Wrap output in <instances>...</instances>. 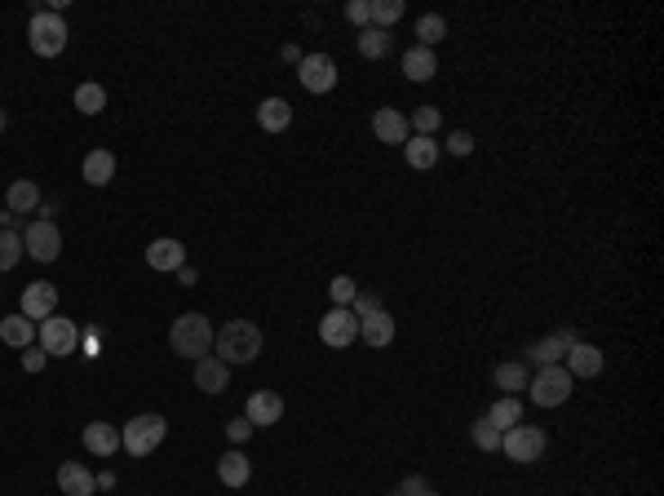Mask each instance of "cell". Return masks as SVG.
<instances>
[{
	"mask_svg": "<svg viewBox=\"0 0 664 496\" xmlns=\"http://www.w3.org/2000/svg\"><path fill=\"white\" fill-rule=\"evenodd\" d=\"M213 346H217V359H222L226 368H231V364H253L257 355H261V329L249 324V320H231V324L217 329Z\"/></svg>",
	"mask_w": 664,
	"mask_h": 496,
	"instance_id": "6da1fadb",
	"label": "cell"
},
{
	"mask_svg": "<svg viewBox=\"0 0 664 496\" xmlns=\"http://www.w3.org/2000/svg\"><path fill=\"white\" fill-rule=\"evenodd\" d=\"M213 324H208L200 311H186V315H177L173 320V329H168V341H173V355H182V359H205L208 350H213Z\"/></svg>",
	"mask_w": 664,
	"mask_h": 496,
	"instance_id": "7a4b0ae2",
	"label": "cell"
},
{
	"mask_svg": "<svg viewBox=\"0 0 664 496\" xmlns=\"http://www.w3.org/2000/svg\"><path fill=\"white\" fill-rule=\"evenodd\" d=\"M168 435V421L159 417V412H142V417H133L129 426H120V447L129 452V456H147L155 452L159 443Z\"/></svg>",
	"mask_w": 664,
	"mask_h": 496,
	"instance_id": "3957f363",
	"label": "cell"
},
{
	"mask_svg": "<svg viewBox=\"0 0 664 496\" xmlns=\"http://www.w3.org/2000/svg\"><path fill=\"white\" fill-rule=\"evenodd\" d=\"M27 41H32V50L41 58H58L67 50V23H62V14H53V9H32Z\"/></svg>",
	"mask_w": 664,
	"mask_h": 496,
	"instance_id": "277c9868",
	"label": "cell"
},
{
	"mask_svg": "<svg viewBox=\"0 0 664 496\" xmlns=\"http://www.w3.org/2000/svg\"><path fill=\"white\" fill-rule=\"evenodd\" d=\"M571 386H576V377H571L562 364L541 368V373L527 382V390H532V403H536V408H559V403H567Z\"/></svg>",
	"mask_w": 664,
	"mask_h": 496,
	"instance_id": "5b68a950",
	"label": "cell"
},
{
	"mask_svg": "<svg viewBox=\"0 0 664 496\" xmlns=\"http://www.w3.org/2000/svg\"><path fill=\"white\" fill-rule=\"evenodd\" d=\"M501 452L518 461V465H532V461H541L545 456V430L541 426H510L505 435H501Z\"/></svg>",
	"mask_w": 664,
	"mask_h": 496,
	"instance_id": "8992f818",
	"label": "cell"
},
{
	"mask_svg": "<svg viewBox=\"0 0 664 496\" xmlns=\"http://www.w3.org/2000/svg\"><path fill=\"white\" fill-rule=\"evenodd\" d=\"M41 350H45L50 359H71V355L80 350V329H76L71 320H62V315H50V320L41 324Z\"/></svg>",
	"mask_w": 664,
	"mask_h": 496,
	"instance_id": "52a82bcc",
	"label": "cell"
},
{
	"mask_svg": "<svg viewBox=\"0 0 664 496\" xmlns=\"http://www.w3.org/2000/svg\"><path fill=\"white\" fill-rule=\"evenodd\" d=\"M23 253L36 257V262H58V253H62V230L45 218L32 221V226L23 230Z\"/></svg>",
	"mask_w": 664,
	"mask_h": 496,
	"instance_id": "ba28073f",
	"label": "cell"
},
{
	"mask_svg": "<svg viewBox=\"0 0 664 496\" xmlns=\"http://www.w3.org/2000/svg\"><path fill=\"white\" fill-rule=\"evenodd\" d=\"M355 337H359V320L350 315V306H332V311L319 320V341L332 346V350L355 346Z\"/></svg>",
	"mask_w": 664,
	"mask_h": 496,
	"instance_id": "9c48e42d",
	"label": "cell"
},
{
	"mask_svg": "<svg viewBox=\"0 0 664 496\" xmlns=\"http://www.w3.org/2000/svg\"><path fill=\"white\" fill-rule=\"evenodd\" d=\"M297 76H302V89H306V94H328V89L337 85V62L328 54H302Z\"/></svg>",
	"mask_w": 664,
	"mask_h": 496,
	"instance_id": "30bf717a",
	"label": "cell"
},
{
	"mask_svg": "<svg viewBox=\"0 0 664 496\" xmlns=\"http://www.w3.org/2000/svg\"><path fill=\"white\" fill-rule=\"evenodd\" d=\"M53 311H58V288H53V284L36 279V284H27V288H23V311H18V315H27L32 324H36V320L45 324Z\"/></svg>",
	"mask_w": 664,
	"mask_h": 496,
	"instance_id": "8fae6325",
	"label": "cell"
},
{
	"mask_svg": "<svg viewBox=\"0 0 664 496\" xmlns=\"http://www.w3.org/2000/svg\"><path fill=\"white\" fill-rule=\"evenodd\" d=\"M372 133H377V142H390V147H404L412 138L408 129V115H399L395 107H381L372 115Z\"/></svg>",
	"mask_w": 664,
	"mask_h": 496,
	"instance_id": "7c38bea8",
	"label": "cell"
},
{
	"mask_svg": "<svg viewBox=\"0 0 664 496\" xmlns=\"http://www.w3.org/2000/svg\"><path fill=\"white\" fill-rule=\"evenodd\" d=\"M244 417H249V426H275V421L284 417V399H279L275 390H253Z\"/></svg>",
	"mask_w": 664,
	"mask_h": 496,
	"instance_id": "4fadbf2b",
	"label": "cell"
},
{
	"mask_svg": "<svg viewBox=\"0 0 664 496\" xmlns=\"http://www.w3.org/2000/svg\"><path fill=\"white\" fill-rule=\"evenodd\" d=\"M147 266H151V271H182V266H186L182 239H151V244H147Z\"/></svg>",
	"mask_w": 664,
	"mask_h": 496,
	"instance_id": "5bb4252c",
	"label": "cell"
},
{
	"mask_svg": "<svg viewBox=\"0 0 664 496\" xmlns=\"http://www.w3.org/2000/svg\"><path fill=\"white\" fill-rule=\"evenodd\" d=\"M58 488H62V496H94L98 479L89 474V465H80V461H62V465H58Z\"/></svg>",
	"mask_w": 664,
	"mask_h": 496,
	"instance_id": "9a60e30c",
	"label": "cell"
},
{
	"mask_svg": "<svg viewBox=\"0 0 664 496\" xmlns=\"http://www.w3.org/2000/svg\"><path fill=\"white\" fill-rule=\"evenodd\" d=\"M567 373H571V377H598V373H603V350L589 346V341L567 346Z\"/></svg>",
	"mask_w": 664,
	"mask_h": 496,
	"instance_id": "2e32d148",
	"label": "cell"
},
{
	"mask_svg": "<svg viewBox=\"0 0 664 496\" xmlns=\"http://www.w3.org/2000/svg\"><path fill=\"white\" fill-rule=\"evenodd\" d=\"M196 386L205 390V394H222V390L231 386V368L217 359V355H205V359H196Z\"/></svg>",
	"mask_w": 664,
	"mask_h": 496,
	"instance_id": "e0dca14e",
	"label": "cell"
},
{
	"mask_svg": "<svg viewBox=\"0 0 664 496\" xmlns=\"http://www.w3.org/2000/svg\"><path fill=\"white\" fill-rule=\"evenodd\" d=\"M257 124H261L266 133H284V129L293 124V103H288V98H266V103L257 107Z\"/></svg>",
	"mask_w": 664,
	"mask_h": 496,
	"instance_id": "ac0fdd59",
	"label": "cell"
},
{
	"mask_svg": "<svg viewBox=\"0 0 664 496\" xmlns=\"http://www.w3.org/2000/svg\"><path fill=\"white\" fill-rule=\"evenodd\" d=\"M359 337H363V341H368L372 350L390 346V341H395V320H390V311H377V315L359 320Z\"/></svg>",
	"mask_w": 664,
	"mask_h": 496,
	"instance_id": "d6986e66",
	"label": "cell"
},
{
	"mask_svg": "<svg viewBox=\"0 0 664 496\" xmlns=\"http://www.w3.org/2000/svg\"><path fill=\"white\" fill-rule=\"evenodd\" d=\"M80 439H85V447H89L94 456H111V452L120 447V430H115V426H106V421H89Z\"/></svg>",
	"mask_w": 664,
	"mask_h": 496,
	"instance_id": "ffe728a7",
	"label": "cell"
},
{
	"mask_svg": "<svg viewBox=\"0 0 664 496\" xmlns=\"http://www.w3.org/2000/svg\"><path fill=\"white\" fill-rule=\"evenodd\" d=\"M249 474H253V465H249V456H244V452H226V456L217 461V479H222L226 488H244V483H249Z\"/></svg>",
	"mask_w": 664,
	"mask_h": 496,
	"instance_id": "44dd1931",
	"label": "cell"
},
{
	"mask_svg": "<svg viewBox=\"0 0 664 496\" xmlns=\"http://www.w3.org/2000/svg\"><path fill=\"white\" fill-rule=\"evenodd\" d=\"M32 337H36V324H32L27 315H5V320H0V341H5V346L27 350V346H32Z\"/></svg>",
	"mask_w": 664,
	"mask_h": 496,
	"instance_id": "7402d4cb",
	"label": "cell"
},
{
	"mask_svg": "<svg viewBox=\"0 0 664 496\" xmlns=\"http://www.w3.org/2000/svg\"><path fill=\"white\" fill-rule=\"evenodd\" d=\"M36 204H41V186L32 177L9 182V213H36Z\"/></svg>",
	"mask_w": 664,
	"mask_h": 496,
	"instance_id": "603a6c76",
	"label": "cell"
},
{
	"mask_svg": "<svg viewBox=\"0 0 664 496\" xmlns=\"http://www.w3.org/2000/svg\"><path fill=\"white\" fill-rule=\"evenodd\" d=\"M111 177H115V156H111L106 147L89 151V156H85V182H89V186H106Z\"/></svg>",
	"mask_w": 664,
	"mask_h": 496,
	"instance_id": "cb8c5ba5",
	"label": "cell"
},
{
	"mask_svg": "<svg viewBox=\"0 0 664 496\" xmlns=\"http://www.w3.org/2000/svg\"><path fill=\"white\" fill-rule=\"evenodd\" d=\"M404 151H408V165L421 168V173L439 165V142H434V138H416V133H412L408 142H404Z\"/></svg>",
	"mask_w": 664,
	"mask_h": 496,
	"instance_id": "d4e9b609",
	"label": "cell"
},
{
	"mask_svg": "<svg viewBox=\"0 0 664 496\" xmlns=\"http://www.w3.org/2000/svg\"><path fill=\"white\" fill-rule=\"evenodd\" d=\"M483 417H487V421H492V426H496V430L505 435L510 426H518V421H523V403H518L514 394H505V399H496V403H492V408H487Z\"/></svg>",
	"mask_w": 664,
	"mask_h": 496,
	"instance_id": "484cf974",
	"label": "cell"
},
{
	"mask_svg": "<svg viewBox=\"0 0 664 496\" xmlns=\"http://www.w3.org/2000/svg\"><path fill=\"white\" fill-rule=\"evenodd\" d=\"M434 71H439V58H434V50H421V45H416V50L404 54V76H408V80H430Z\"/></svg>",
	"mask_w": 664,
	"mask_h": 496,
	"instance_id": "4316f807",
	"label": "cell"
},
{
	"mask_svg": "<svg viewBox=\"0 0 664 496\" xmlns=\"http://www.w3.org/2000/svg\"><path fill=\"white\" fill-rule=\"evenodd\" d=\"M399 18H404V0H372L368 5V23L381 27V32H390Z\"/></svg>",
	"mask_w": 664,
	"mask_h": 496,
	"instance_id": "83f0119b",
	"label": "cell"
},
{
	"mask_svg": "<svg viewBox=\"0 0 664 496\" xmlns=\"http://www.w3.org/2000/svg\"><path fill=\"white\" fill-rule=\"evenodd\" d=\"M359 54L372 58V62H377V58H386V54H390V32H381V27H372V23H368V27L359 32Z\"/></svg>",
	"mask_w": 664,
	"mask_h": 496,
	"instance_id": "f1b7e54d",
	"label": "cell"
},
{
	"mask_svg": "<svg viewBox=\"0 0 664 496\" xmlns=\"http://www.w3.org/2000/svg\"><path fill=\"white\" fill-rule=\"evenodd\" d=\"M416 36H421V50H434L443 36H448V23L439 14H421L416 18Z\"/></svg>",
	"mask_w": 664,
	"mask_h": 496,
	"instance_id": "f546056e",
	"label": "cell"
},
{
	"mask_svg": "<svg viewBox=\"0 0 664 496\" xmlns=\"http://www.w3.org/2000/svg\"><path fill=\"white\" fill-rule=\"evenodd\" d=\"M492 377H496V386L505 390V394H514V399H518V390H527V382H532L523 364H501Z\"/></svg>",
	"mask_w": 664,
	"mask_h": 496,
	"instance_id": "4dcf8cb0",
	"label": "cell"
},
{
	"mask_svg": "<svg viewBox=\"0 0 664 496\" xmlns=\"http://www.w3.org/2000/svg\"><path fill=\"white\" fill-rule=\"evenodd\" d=\"M562 355H567V346H562V337H559V332L532 346V364H541V368H550V364H559Z\"/></svg>",
	"mask_w": 664,
	"mask_h": 496,
	"instance_id": "1f68e13d",
	"label": "cell"
},
{
	"mask_svg": "<svg viewBox=\"0 0 664 496\" xmlns=\"http://www.w3.org/2000/svg\"><path fill=\"white\" fill-rule=\"evenodd\" d=\"M469 439H474L478 452H496V447H501V430H496L487 417H478V421L469 426Z\"/></svg>",
	"mask_w": 664,
	"mask_h": 496,
	"instance_id": "d6a6232c",
	"label": "cell"
},
{
	"mask_svg": "<svg viewBox=\"0 0 664 496\" xmlns=\"http://www.w3.org/2000/svg\"><path fill=\"white\" fill-rule=\"evenodd\" d=\"M76 107L85 111V115H98V111L106 107V89L103 85H94V80L80 85V89H76Z\"/></svg>",
	"mask_w": 664,
	"mask_h": 496,
	"instance_id": "836d02e7",
	"label": "cell"
},
{
	"mask_svg": "<svg viewBox=\"0 0 664 496\" xmlns=\"http://www.w3.org/2000/svg\"><path fill=\"white\" fill-rule=\"evenodd\" d=\"M23 257V235L18 230H0V271H14Z\"/></svg>",
	"mask_w": 664,
	"mask_h": 496,
	"instance_id": "e575fe53",
	"label": "cell"
},
{
	"mask_svg": "<svg viewBox=\"0 0 664 496\" xmlns=\"http://www.w3.org/2000/svg\"><path fill=\"white\" fill-rule=\"evenodd\" d=\"M443 124V115H439V107H416L408 120V129H416V138H434V129Z\"/></svg>",
	"mask_w": 664,
	"mask_h": 496,
	"instance_id": "d590c367",
	"label": "cell"
},
{
	"mask_svg": "<svg viewBox=\"0 0 664 496\" xmlns=\"http://www.w3.org/2000/svg\"><path fill=\"white\" fill-rule=\"evenodd\" d=\"M355 279L350 275H337L332 279V284H328V297H332V302H337V306H350V302H355Z\"/></svg>",
	"mask_w": 664,
	"mask_h": 496,
	"instance_id": "8d00e7d4",
	"label": "cell"
},
{
	"mask_svg": "<svg viewBox=\"0 0 664 496\" xmlns=\"http://www.w3.org/2000/svg\"><path fill=\"white\" fill-rule=\"evenodd\" d=\"M381 311V297L377 293H355V302H350V315L355 320H368V315H377Z\"/></svg>",
	"mask_w": 664,
	"mask_h": 496,
	"instance_id": "74e56055",
	"label": "cell"
},
{
	"mask_svg": "<svg viewBox=\"0 0 664 496\" xmlns=\"http://www.w3.org/2000/svg\"><path fill=\"white\" fill-rule=\"evenodd\" d=\"M448 151H452V156H469V151H474V138H469L465 129H457V133L448 138Z\"/></svg>",
	"mask_w": 664,
	"mask_h": 496,
	"instance_id": "f35d334b",
	"label": "cell"
},
{
	"mask_svg": "<svg viewBox=\"0 0 664 496\" xmlns=\"http://www.w3.org/2000/svg\"><path fill=\"white\" fill-rule=\"evenodd\" d=\"M346 18H350L355 27H368V0H350V5H346Z\"/></svg>",
	"mask_w": 664,
	"mask_h": 496,
	"instance_id": "ab89813d",
	"label": "cell"
},
{
	"mask_svg": "<svg viewBox=\"0 0 664 496\" xmlns=\"http://www.w3.org/2000/svg\"><path fill=\"white\" fill-rule=\"evenodd\" d=\"M249 430H253V426H249V417H235V421L226 426V435H231V443H244V439H249Z\"/></svg>",
	"mask_w": 664,
	"mask_h": 496,
	"instance_id": "60d3db41",
	"label": "cell"
},
{
	"mask_svg": "<svg viewBox=\"0 0 664 496\" xmlns=\"http://www.w3.org/2000/svg\"><path fill=\"white\" fill-rule=\"evenodd\" d=\"M45 364H50V355H45V350H27V355H23V368H27V373H41Z\"/></svg>",
	"mask_w": 664,
	"mask_h": 496,
	"instance_id": "b9f144b4",
	"label": "cell"
},
{
	"mask_svg": "<svg viewBox=\"0 0 664 496\" xmlns=\"http://www.w3.org/2000/svg\"><path fill=\"white\" fill-rule=\"evenodd\" d=\"M399 488H404L408 496H421V492H425V479H416V474H412V479H404Z\"/></svg>",
	"mask_w": 664,
	"mask_h": 496,
	"instance_id": "7bdbcfd3",
	"label": "cell"
},
{
	"mask_svg": "<svg viewBox=\"0 0 664 496\" xmlns=\"http://www.w3.org/2000/svg\"><path fill=\"white\" fill-rule=\"evenodd\" d=\"M177 284H182V288H196V266H182V271H177Z\"/></svg>",
	"mask_w": 664,
	"mask_h": 496,
	"instance_id": "ee69618b",
	"label": "cell"
},
{
	"mask_svg": "<svg viewBox=\"0 0 664 496\" xmlns=\"http://www.w3.org/2000/svg\"><path fill=\"white\" fill-rule=\"evenodd\" d=\"M284 62H302V50L297 45H284Z\"/></svg>",
	"mask_w": 664,
	"mask_h": 496,
	"instance_id": "f6af8a7d",
	"label": "cell"
},
{
	"mask_svg": "<svg viewBox=\"0 0 664 496\" xmlns=\"http://www.w3.org/2000/svg\"><path fill=\"white\" fill-rule=\"evenodd\" d=\"M559 337H562V346H576V341H580V332H576V329H562Z\"/></svg>",
	"mask_w": 664,
	"mask_h": 496,
	"instance_id": "bcb514c9",
	"label": "cell"
},
{
	"mask_svg": "<svg viewBox=\"0 0 664 496\" xmlns=\"http://www.w3.org/2000/svg\"><path fill=\"white\" fill-rule=\"evenodd\" d=\"M390 496H408V492H404V488H395V492H390Z\"/></svg>",
	"mask_w": 664,
	"mask_h": 496,
	"instance_id": "7dc6e473",
	"label": "cell"
},
{
	"mask_svg": "<svg viewBox=\"0 0 664 496\" xmlns=\"http://www.w3.org/2000/svg\"><path fill=\"white\" fill-rule=\"evenodd\" d=\"M421 496H439V492H430V488H425V492H421Z\"/></svg>",
	"mask_w": 664,
	"mask_h": 496,
	"instance_id": "c3c4849f",
	"label": "cell"
},
{
	"mask_svg": "<svg viewBox=\"0 0 664 496\" xmlns=\"http://www.w3.org/2000/svg\"><path fill=\"white\" fill-rule=\"evenodd\" d=\"M0 129H5V111H0Z\"/></svg>",
	"mask_w": 664,
	"mask_h": 496,
	"instance_id": "681fc988",
	"label": "cell"
}]
</instances>
